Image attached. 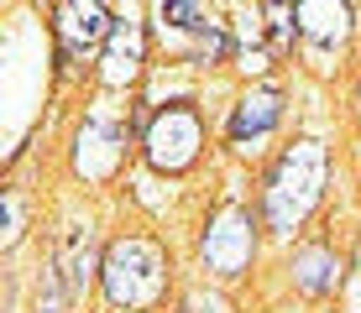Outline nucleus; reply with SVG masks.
Returning a JSON list of instances; mask_svg holds the SVG:
<instances>
[{"label":"nucleus","mask_w":361,"mask_h":313,"mask_svg":"<svg viewBox=\"0 0 361 313\" xmlns=\"http://www.w3.org/2000/svg\"><path fill=\"white\" fill-rule=\"evenodd\" d=\"M325 183H330V152L325 141L314 136H298V141L272 162L267 172V188H262V219L272 235H293L304 230L309 215L319 209L325 198Z\"/></svg>","instance_id":"1"},{"label":"nucleus","mask_w":361,"mask_h":313,"mask_svg":"<svg viewBox=\"0 0 361 313\" xmlns=\"http://www.w3.org/2000/svg\"><path fill=\"white\" fill-rule=\"evenodd\" d=\"M99 287H105L110 308L147 313L168 298V250L152 235H121L99 256Z\"/></svg>","instance_id":"2"},{"label":"nucleus","mask_w":361,"mask_h":313,"mask_svg":"<svg viewBox=\"0 0 361 313\" xmlns=\"http://www.w3.org/2000/svg\"><path fill=\"white\" fill-rule=\"evenodd\" d=\"M199 261H204V272H215V277H246L257 261V219L252 209L241 204H220L215 215L204 219V235H199Z\"/></svg>","instance_id":"3"},{"label":"nucleus","mask_w":361,"mask_h":313,"mask_svg":"<svg viewBox=\"0 0 361 313\" xmlns=\"http://www.w3.org/2000/svg\"><path fill=\"white\" fill-rule=\"evenodd\" d=\"M199 152H204V120H199V110L189 99H173V105H163L147 120L142 157L157 172H189L199 162Z\"/></svg>","instance_id":"4"},{"label":"nucleus","mask_w":361,"mask_h":313,"mask_svg":"<svg viewBox=\"0 0 361 313\" xmlns=\"http://www.w3.org/2000/svg\"><path fill=\"white\" fill-rule=\"evenodd\" d=\"M157 21H163V37L173 32L189 42V63H199V68H215L226 53H235V37L215 21L209 0H163Z\"/></svg>","instance_id":"5"},{"label":"nucleus","mask_w":361,"mask_h":313,"mask_svg":"<svg viewBox=\"0 0 361 313\" xmlns=\"http://www.w3.org/2000/svg\"><path fill=\"white\" fill-rule=\"evenodd\" d=\"M126 162V131L105 115H90L73 136V172L84 183H110Z\"/></svg>","instance_id":"6"},{"label":"nucleus","mask_w":361,"mask_h":313,"mask_svg":"<svg viewBox=\"0 0 361 313\" xmlns=\"http://www.w3.org/2000/svg\"><path fill=\"white\" fill-rule=\"evenodd\" d=\"M110 11L99 6V0H58L53 6V32H58V53H63V63L73 58H90L94 47H105L110 37Z\"/></svg>","instance_id":"7"},{"label":"nucleus","mask_w":361,"mask_h":313,"mask_svg":"<svg viewBox=\"0 0 361 313\" xmlns=\"http://www.w3.org/2000/svg\"><path fill=\"white\" fill-rule=\"evenodd\" d=\"M351 0H298V37L309 53H341L351 42Z\"/></svg>","instance_id":"8"},{"label":"nucleus","mask_w":361,"mask_h":313,"mask_svg":"<svg viewBox=\"0 0 361 313\" xmlns=\"http://www.w3.org/2000/svg\"><path fill=\"white\" fill-rule=\"evenodd\" d=\"M283 120V94L278 89H246L241 99H235L231 110V146L235 152H257V141L272 131V125Z\"/></svg>","instance_id":"9"},{"label":"nucleus","mask_w":361,"mask_h":313,"mask_svg":"<svg viewBox=\"0 0 361 313\" xmlns=\"http://www.w3.org/2000/svg\"><path fill=\"white\" fill-rule=\"evenodd\" d=\"M142 73V27L136 16H121L105 37V58H99V84L105 89H126Z\"/></svg>","instance_id":"10"},{"label":"nucleus","mask_w":361,"mask_h":313,"mask_svg":"<svg viewBox=\"0 0 361 313\" xmlns=\"http://www.w3.org/2000/svg\"><path fill=\"white\" fill-rule=\"evenodd\" d=\"M341 272H345V261L335 256V245H325V241L304 245L293 256V287L304 298H330L335 287H341Z\"/></svg>","instance_id":"11"},{"label":"nucleus","mask_w":361,"mask_h":313,"mask_svg":"<svg viewBox=\"0 0 361 313\" xmlns=\"http://www.w3.org/2000/svg\"><path fill=\"white\" fill-rule=\"evenodd\" d=\"M58 272L68 277V287H73V298L90 287V277H94V235H90V224H73V230L63 235V245H58Z\"/></svg>","instance_id":"12"},{"label":"nucleus","mask_w":361,"mask_h":313,"mask_svg":"<svg viewBox=\"0 0 361 313\" xmlns=\"http://www.w3.org/2000/svg\"><path fill=\"white\" fill-rule=\"evenodd\" d=\"M68 303H73V287H68V277L53 261V272H47L42 287H37V313H68Z\"/></svg>","instance_id":"13"},{"label":"nucleus","mask_w":361,"mask_h":313,"mask_svg":"<svg viewBox=\"0 0 361 313\" xmlns=\"http://www.w3.org/2000/svg\"><path fill=\"white\" fill-rule=\"evenodd\" d=\"M0 204H6V235H0V245L11 250L21 235H27V204H21L16 188H6V193H0Z\"/></svg>","instance_id":"14"},{"label":"nucleus","mask_w":361,"mask_h":313,"mask_svg":"<svg viewBox=\"0 0 361 313\" xmlns=\"http://www.w3.org/2000/svg\"><path fill=\"white\" fill-rule=\"evenodd\" d=\"M183 313H231V303L220 293H189L183 298Z\"/></svg>","instance_id":"15"},{"label":"nucleus","mask_w":361,"mask_h":313,"mask_svg":"<svg viewBox=\"0 0 361 313\" xmlns=\"http://www.w3.org/2000/svg\"><path fill=\"white\" fill-rule=\"evenodd\" d=\"M356 99H361V89H356Z\"/></svg>","instance_id":"16"}]
</instances>
